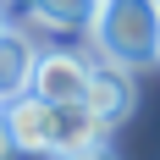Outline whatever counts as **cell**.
<instances>
[{"label": "cell", "mask_w": 160, "mask_h": 160, "mask_svg": "<svg viewBox=\"0 0 160 160\" xmlns=\"http://www.w3.org/2000/svg\"><path fill=\"white\" fill-rule=\"evenodd\" d=\"M94 55L138 72L160 61V0H105L94 17Z\"/></svg>", "instance_id": "cell-1"}, {"label": "cell", "mask_w": 160, "mask_h": 160, "mask_svg": "<svg viewBox=\"0 0 160 160\" xmlns=\"http://www.w3.org/2000/svg\"><path fill=\"white\" fill-rule=\"evenodd\" d=\"M0 116H6V132H11V144L22 155H55V105L44 94L28 88V94L6 99Z\"/></svg>", "instance_id": "cell-2"}, {"label": "cell", "mask_w": 160, "mask_h": 160, "mask_svg": "<svg viewBox=\"0 0 160 160\" xmlns=\"http://www.w3.org/2000/svg\"><path fill=\"white\" fill-rule=\"evenodd\" d=\"M88 72H94V61L78 55V50H39L33 94H44L50 105H72V99L88 94Z\"/></svg>", "instance_id": "cell-3"}, {"label": "cell", "mask_w": 160, "mask_h": 160, "mask_svg": "<svg viewBox=\"0 0 160 160\" xmlns=\"http://www.w3.org/2000/svg\"><path fill=\"white\" fill-rule=\"evenodd\" d=\"M88 111L105 122V127H116V122H127L132 105H138V88H132V72L116 61H94V72H88Z\"/></svg>", "instance_id": "cell-4"}, {"label": "cell", "mask_w": 160, "mask_h": 160, "mask_svg": "<svg viewBox=\"0 0 160 160\" xmlns=\"http://www.w3.org/2000/svg\"><path fill=\"white\" fill-rule=\"evenodd\" d=\"M33 66H39V44L17 28H0V105L33 88Z\"/></svg>", "instance_id": "cell-5"}, {"label": "cell", "mask_w": 160, "mask_h": 160, "mask_svg": "<svg viewBox=\"0 0 160 160\" xmlns=\"http://www.w3.org/2000/svg\"><path fill=\"white\" fill-rule=\"evenodd\" d=\"M105 122L88 111V99H72V105H55V160L72 155V149H88V144H105Z\"/></svg>", "instance_id": "cell-6"}, {"label": "cell", "mask_w": 160, "mask_h": 160, "mask_svg": "<svg viewBox=\"0 0 160 160\" xmlns=\"http://www.w3.org/2000/svg\"><path fill=\"white\" fill-rule=\"evenodd\" d=\"M33 17L39 22H50V28H66V33H78V28H94V17L105 0H28Z\"/></svg>", "instance_id": "cell-7"}, {"label": "cell", "mask_w": 160, "mask_h": 160, "mask_svg": "<svg viewBox=\"0 0 160 160\" xmlns=\"http://www.w3.org/2000/svg\"><path fill=\"white\" fill-rule=\"evenodd\" d=\"M61 160H116V149L111 144H88V149H72V155H61Z\"/></svg>", "instance_id": "cell-8"}, {"label": "cell", "mask_w": 160, "mask_h": 160, "mask_svg": "<svg viewBox=\"0 0 160 160\" xmlns=\"http://www.w3.org/2000/svg\"><path fill=\"white\" fill-rule=\"evenodd\" d=\"M17 155V144H11V132H6V116H0V160H11Z\"/></svg>", "instance_id": "cell-9"}, {"label": "cell", "mask_w": 160, "mask_h": 160, "mask_svg": "<svg viewBox=\"0 0 160 160\" xmlns=\"http://www.w3.org/2000/svg\"><path fill=\"white\" fill-rule=\"evenodd\" d=\"M0 28H6V22H0Z\"/></svg>", "instance_id": "cell-10"}]
</instances>
